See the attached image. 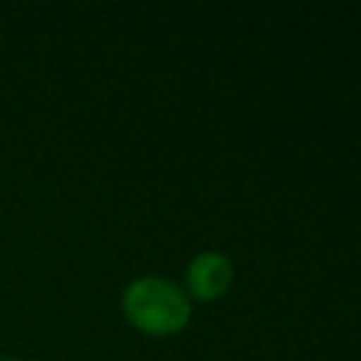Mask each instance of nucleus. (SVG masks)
<instances>
[{"label":"nucleus","mask_w":361,"mask_h":361,"mask_svg":"<svg viewBox=\"0 0 361 361\" xmlns=\"http://www.w3.org/2000/svg\"><path fill=\"white\" fill-rule=\"evenodd\" d=\"M121 313L147 336H172L189 322V299L164 276H138L121 290Z\"/></svg>","instance_id":"f257e3e1"},{"label":"nucleus","mask_w":361,"mask_h":361,"mask_svg":"<svg viewBox=\"0 0 361 361\" xmlns=\"http://www.w3.org/2000/svg\"><path fill=\"white\" fill-rule=\"evenodd\" d=\"M231 276H234V271H231L228 257H223L217 251H200L186 265V290L200 302H212L228 290Z\"/></svg>","instance_id":"f03ea898"},{"label":"nucleus","mask_w":361,"mask_h":361,"mask_svg":"<svg viewBox=\"0 0 361 361\" xmlns=\"http://www.w3.org/2000/svg\"><path fill=\"white\" fill-rule=\"evenodd\" d=\"M3 361H17V358H3Z\"/></svg>","instance_id":"7ed1b4c3"},{"label":"nucleus","mask_w":361,"mask_h":361,"mask_svg":"<svg viewBox=\"0 0 361 361\" xmlns=\"http://www.w3.org/2000/svg\"><path fill=\"white\" fill-rule=\"evenodd\" d=\"M0 361H3V353H0Z\"/></svg>","instance_id":"20e7f679"}]
</instances>
